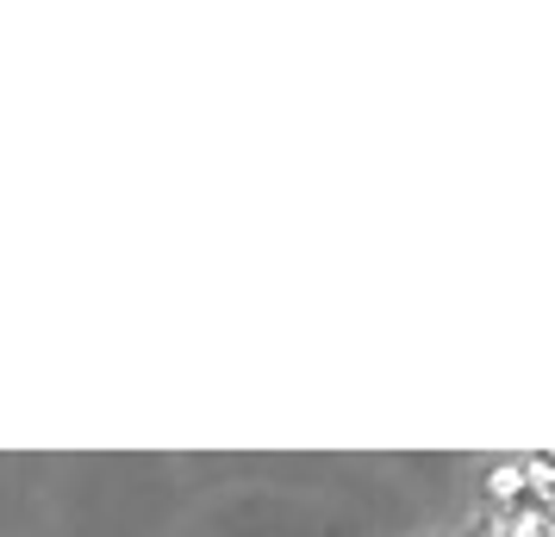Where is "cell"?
I'll list each match as a JSON object with an SVG mask.
<instances>
[{"instance_id":"cell-1","label":"cell","mask_w":555,"mask_h":537,"mask_svg":"<svg viewBox=\"0 0 555 537\" xmlns=\"http://www.w3.org/2000/svg\"><path fill=\"white\" fill-rule=\"evenodd\" d=\"M543 537H555V487H550V512H543Z\"/></svg>"}]
</instances>
